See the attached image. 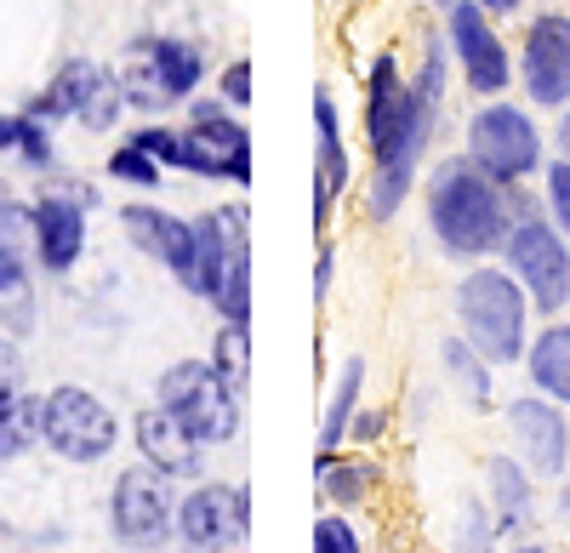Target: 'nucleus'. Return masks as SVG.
I'll return each instance as SVG.
<instances>
[{
    "label": "nucleus",
    "instance_id": "f257e3e1",
    "mask_svg": "<svg viewBox=\"0 0 570 553\" xmlns=\"http://www.w3.org/2000/svg\"><path fill=\"white\" fill-rule=\"evenodd\" d=\"M434 103H440V46L428 52L416 80H405L394 58L371 63L365 131H371V155H376V189H371V211L376 217H394L400 195L411 189L416 155L428 144V126H434Z\"/></svg>",
    "mask_w": 570,
    "mask_h": 553
},
{
    "label": "nucleus",
    "instance_id": "f03ea898",
    "mask_svg": "<svg viewBox=\"0 0 570 553\" xmlns=\"http://www.w3.org/2000/svg\"><path fill=\"white\" fill-rule=\"evenodd\" d=\"M428 217L445 251L480 257L508 240V206L497 195V177H485L473 160H445L428 182Z\"/></svg>",
    "mask_w": 570,
    "mask_h": 553
},
{
    "label": "nucleus",
    "instance_id": "7ed1b4c3",
    "mask_svg": "<svg viewBox=\"0 0 570 553\" xmlns=\"http://www.w3.org/2000/svg\"><path fill=\"white\" fill-rule=\"evenodd\" d=\"M188 292L217 303L223 319H252V246H246V206H223L195 223V274Z\"/></svg>",
    "mask_w": 570,
    "mask_h": 553
},
{
    "label": "nucleus",
    "instance_id": "20e7f679",
    "mask_svg": "<svg viewBox=\"0 0 570 553\" xmlns=\"http://www.w3.org/2000/svg\"><path fill=\"white\" fill-rule=\"evenodd\" d=\"M456 314L468 326V343L485 359H497V365L519 359V348H525V297H519L508 274H497V268L468 274L456 292Z\"/></svg>",
    "mask_w": 570,
    "mask_h": 553
},
{
    "label": "nucleus",
    "instance_id": "39448f33",
    "mask_svg": "<svg viewBox=\"0 0 570 553\" xmlns=\"http://www.w3.org/2000/svg\"><path fill=\"white\" fill-rule=\"evenodd\" d=\"M206 63L188 40H137L120 69V98L131 109H171L200 86Z\"/></svg>",
    "mask_w": 570,
    "mask_h": 553
},
{
    "label": "nucleus",
    "instance_id": "423d86ee",
    "mask_svg": "<svg viewBox=\"0 0 570 553\" xmlns=\"http://www.w3.org/2000/svg\"><path fill=\"white\" fill-rule=\"evenodd\" d=\"M160 405L177 411L200 445L234 440V428H240V399L217 377V365H200V359H183L160 377Z\"/></svg>",
    "mask_w": 570,
    "mask_h": 553
},
{
    "label": "nucleus",
    "instance_id": "0eeeda50",
    "mask_svg": "<svg viewBox=\"0 0 570 553\" xmlns=\"http://www.w3.org/2000/svg\"><path fill=\"white\" fill-rule=\"evenodd\" d=\"M468 160L480 166L485 177H497V182H519V177L537 171L542 137H537V126H531L525 109L491 103V109L473 115V126H468Z\"/></svg>",
    "mask_w": 570,
    "mask_h": 553
},
{
    "label": "nucleus",
    "instance_id": "6e6552de",
    "mask_svg": "<svg viewBox=\"0 0 570 553\" xmlns=\"http://www.w3.org/2000/svg\"><path fill=\"white\" fill-rule=\"evenodd\" d=\"M508 263H513L519 286H525V297H531L542 314L564 308V297H570V257H564L559 228H548L542 217H525V223L508 235Z\"/></svg>",
    "mask_w": 570,
    "mask_h": 553
},
{
    "label": "nucleus",
    "instance_id": "1a4fd4ad",
    "mask_svg": "<svg viewBox=\"0 0 570 553\" xmlns=\"http://www.w3.org/2000/svg\"><path fill=\"white\" fill-rule=\"evenodd\" d=\"M171 480L166 468H126L115 480V502H109V520H115V536L131 542V547H160L171 536Z\"/></svg>",
    "mask_w": 570,
    "mask_h": 553
},
{
    "label": "nucleus",
    "instance_id": "9d476101",
    "mask_svg": "<svg viewBox=\"0 0 570 553\" xmlns=\"http://www.w3.org/2000/svg\"><path fill=\"white\" fill-rule=\"evenodd\" d=\"M183 171L252 182V137L240 120H228L217 103H195V120L183 131Z\"/></svg>",
    "mask_w": 570,
    "mask_h": 553
},
{
    "label": "nucleus",
    "instance_id": "9b49d317",
    "mask_svg": "<svg viewBox=\"0 0 570 553\" xmlns=\"http://www.w3.org/2000/svg\"><path fill=\"white\" fill-rule=\"evenodd\" d=\"M46 440H52V451L69 456V463H98L115 445V417L98 394L58 388V394H46Z\"/></svg>",
    "mask_w": 570,
    "mask_h": 553
},
{
    "label": "nucleus",
    "instance_id": "f8f14e48",
    "mask_svg": "<svg viewBox=\"0 0 570 553\" xmlns=\"http://www.w3.org/2000/svg\"><path fill=\"white\" fill-rule=\"evenodd\" d=\"M120 86L98 69V63H86V58H75V63H63L58 75H52V86L40 91V98L29 103V115L35 120H86V126H109L115 115H120Z\"/></svg>",
    "mask_w": 570,
    "mask_h": 553
},
{
    "label": "nucleus",
    "instance_id": "ddd939ff",
    "mask_svg": "<svg viewBox=\"0 0 570 553\" xmlns=\"http://www.w3.org/2000/svg\"><path fill=\"white\" fill-rule=\"evenodd\" d=\"M451 46H456V58H462V75L473 91H485V98H497V91L508 86L513 63H508V46L497 40L491 18L480 0H456L451 7Z\"/></svg>",
    "mask_w": 570,
    "mask_h": 553
},
{
    "label": "nucleus",
    "instance_id": "4468645a",
    "mask_svg": "<svg viewBox=\"0 0 570 553\" xmlns=\"http://www.w3.org/2000/svg\"><path fill=\"white\" fill-rule=\"evenodd\" d=\"M29 263H35V206L0 200V319L29 326Z\"/></svg>",
    "mask_w": 570,
    "mask_h": 553
},
{
    "label": "nucleus",
    "instance_id": "2eb2a0df",
    "mask_svg": "<svg viewBox=\"0 0 570 553\" xmlns=\"http://www.w3.org/2000/svg\"><path fill=\"white\" fill-rule=\"evenodd\" d=\"M525 86L537 103H570V18H537L525 29Z\"/></svg>",
    "mask_w": 570,
    "mask_h": 553
},
{
    "label": "nucleus",
    "instance_id": "dca6fc26",
    "mask_svg": "<svg viewBox=\"0 0 570 553\" xmlns=\"http://www.w3.org/2000/svg\"><path fill=\"white\" fill-rule=\"evenodd\" d=\"M246 491H223V485H200L195 496L177 508V525H183V536L195 542L200 553H217V547H228L234 536L246 531Z\"/></svg>",
    "mask_w": 570,
    "mask_h": 553
},
{
    "label": "nucleus",
    "instance_id": "f3484780",
    "mask_svg": "<svg viewBox=\"0 0 570 553\" xmlns=\"http://www.w3.org/2000/svg\"><path fill=\"white\" fill-rule=\"evenodd\" d=\"M86 251V200H69V195H40L35 200V257L63 274L75 268Z\"/></svg>",
    "mask_w": 570,
    "mask_h": 553
},
{
    "label": "nucleus",
    "instance_id": "a211bd4d",
    "mask_svg": "<svg viewBox=\"0 0 570 553\" xmlns=\"http://www.w3.org/2000/svg\"><path fill=\"white\" fill-rule=\"evenodd\" d=\"M126 235L149 251V257H160L177 280L188 286V274H195V223H183V217H171V211H160V206H126Z\"/></svg>",
    "mask_w": 570,
    "mask_h": 553
},
{
    "label": "nucleus",
    "instance_id": "6ab92c4d",
    "mask_svg": "<svg viewBox=\"0 0 570 553\" xmlns=\"http://www.w3.org/2000/svg\"><path fill=\"white\" fill-rule=\"evenodd\" d=\"M343 182H348V155H343V131H337V103L320 91L314 98V223L320 228L331 206H337Z\"/></svg>",
    "mask_w": 570,
    "mask_h": 553
},
{
    "label": "nucleus",
    "instance_id": "aec40b11",
    "mask_svg": "<svg viewBox=\"0 0 570 553\" xmlns=\"http://www.w3.org/2000/svg\"><path fill=\"white\" fill-rule=\"evenodd\" d=\"M137 445H142V456H149L155 468H166V474H195L200 468V440L188 434V423L177 417V411H142L137 417Z\"/></svg>",
    "mask_w": 570,
    "mask_h": 553
},
{
    "label": "nucleus",
    "instance_id": "412c9836",
    "mask_svg": "<svg viewBox=\"0 0 570 553\" xmlns=\"http://www.w3.org/2000/svg\"><path fill=\"white\" fill-rule=\"evenodd\" d=\"M513 434H519V445H525V463L537 474H559L564 468V423H559L553 405L519 399L513 405Z\"/></svg>",
    "mask_w": 570,
    "mask_h": 553
},
{
    "label": "nucleus",
    "instance_id": "4be33fe9",
    "mask_svg": "<svg viewBox=\"0 0 570 553\" xmlns=\"http://www.w3.org/2000/svg\"><path fill=\"white\" fill-rule=\"evenodd\" d=\"M35 440H46V399L40 394H7L0 399V456H18Z\"/></svg>",
    "mask_w": 570,
    "mask_h": 553
},
{
    "label": "nucleus",
    "instance_id": "5701e85b",
    "mask_svg": "<svg viewBox=\"0 0 570 553\" xmlns=\"http://www.w3.org/2000/svg\"><path fill=\"white\" fill-rule=\"evenodd\" d=\"M531 383L570 405V326H548L531 348Z\"/></svg>",
    "mask_w": 570,
    "mask_h": 553
},
{
    "label": "nucleus",
    "instance_id": "b1692460",
    "mask_svg": "<svg viewBox=\"0 0 570 553\" xmlns=\"http://www.w3.org/2000/svg\"><path fill=\"white\" fill-rule=\"evenodd\" d=\"M212 365H217V377L228 388H246V365H252V332H246V319H228V326L217 332Z\"/></svg>",
    "mask_w": 570,
    "mask_h": 553
},
{
    "label": "nucleus",
    "instance_id": "393cba45",
    "mask_svg": "<svg viewBox=\"0 0 570 553\" xmlns=\"http://www.w3.org/2000/svg\"><path fill=\"white\" fill-rule=\"evenodd\" d=\"M109 177L137 182V189H155V182H160V160H155L149 149H137L131 137H126V149H115V155H109Z\"/></svg>",
    "mask_w": 570,
    "mask_h": 553
},
{
    "label": "nucleus",
    "instance_id": "a878e982",
    "mask_svg": "<svg viewBox=\"0 0 570 553\" xmlns=\"http://www.w3.org/2000/svg\"><path fill=\"white\" fill-rule=\"evenodd\" d=\"M354 394H360V359L343 372V383H337V394H331V405H325V451H337V440H343V428H348V405H354Z\"/></svg>",
    "mask_w": 570,
    "mask_h": 553
},
{
    "label": "nucleus",
    "instance_id": "bb28decb",
    "mask_svg": "<svg viewBox=\"0 0 570 553\" xmlns=\"http://www.w3.org/2000/svg\"><path fill=\"white\" fill-rule=\"evenodd\" d=\"M137 149H149L160 166H177L183 171V131H166V126H149V131H137L131 137Z\"/></svg>",
    "mask_w": 570,
    "mask_h": 553
},
{
    "label": "nucleus",
    "instance_id": "cd10ccee",
    "mask_svg": "<svg viewBox=\"0 0 570 553\" xmlns=\"http://www.w3.org/2000/svg\"><path fill=\"white\" fill-rule=\"evenodd\" d=\"M314 553H360L354 525H348V520H337V514H325V520L314 525Z\"/></svg>",
    "mask_w": 570,
    "mask_h": 553
},
{
    "label": "nucleus",
    "instance_id": "c85d7f7f",
    "mask_svg": "<svg viewBox=\"0 0 570 553\" xmlns=\"http://www.w3.org/2000/svg\"><path fill=\"white\" fill-rule=\"evenodd\" d=\"M548 200H553V217H559V228L570 235V160H559V166L548 171Z\"/></svg>",
    "mask_w": 570,
    "mask_h": 553
},
{
    "label": "nucleus",
    "instance_id": "c756f323",
    "mask_svg": "<svg viewBox=\"0 0 570 553\" xmlns=\"http://www.w3.org/2000/svg\"><path fill=\"white\" fill-rule=\"evenodd\" d=\"M223 103H234V109L252 103V63H246V58L223 69Z\"/></svg>",
    "mask_w": 570,
    "mask_h": 553
},
{
    "label": "nucleus",
    "instance_id": "7c9ffc66",
    "mask_svg": "<svg viewBox=\"0 0 570 553\" xmlns=\"http://www.w3.org/2000/svg\"><path fill=\"white\" fill-rule=\"evenodd\" d=\"M445 359H451V372H456L462 383H473V394L485 399V377H480V365H473V354H468L462 343H445Z\"/></svg>",
    "mask_w": 570,
    "mask_h": 553
},
{
    "label": "nucleus",
    "instance_id": "2f4dec72",
    "mask_svg": "<svg viewBox=\"0 0 570 553\" xmlns=\"http://www.w3.org/2000/svg\"><path fill=\"white\" fill-rule=\"evenodd\" d=\"M7 394H18V354H12L7 337H0V399Z\"/></svg>",
    "mask_w": 570,
    "mask_h": 553
},
{
    "label": "nucleus",
    "instance_id": "473e14b6",
    "mask_svg": "<svg viewBox=\"0 0 570 553\" xmlns=\"http://www.w3.org/2000/svg\"><path fill=\"white\" fill-rule=\"evenodd\" d=\"M480 7H485V12H513L519 0H480Z\"/></svg>",
    "mask_w": 570,
    "mask_h": 553
},
{
    "label": "nucleus",
    "instance_id": "72a5a7b5",
    "mask_svg": "<svg viewBox=\"0 0 570 553\" xmlns=\"http://www.w3.org/2000/svg\"><path fill=\"white\" fill-rule=\"evenodd\" d=\"M559 149H564V160H570V115H564V126H559Z\"/></svg>",
    "mask_w": 570,
    "mask_h": 553
},
{
    "label": "nucleus",
    "instance_id": "f704fd0d",
    "mask_svg": "<svg viewBox=\"0 0 570 553\" xmlns=\"http://www.w3.org/2000/svg\"><path fill=\"white\" fill-rule=\"evenodd\" d=\"M519 553H542V547H519Z\"/></svg>",
    "mask_w": 570,
    "mask_h": 553
},
{
    "label": "nucleus",
    "instance_id": "c9c22d12",
    "mask_svg": "<svg viewBox=\"0 0 570 553\" xmlns=\"http://www.w3.org/2000/svg\"><path fill=\"white\" fill-rule=\"evenodd\" d=\"M440 7H456V0H440Z\"/></svg>",
    "mask_w": 570,
    "mask_h": 553
}]
</instances>
